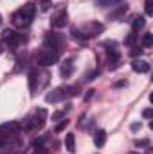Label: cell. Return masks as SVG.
<instances>
[{
  "label": "cell",
  "mask_w": 153,
  "mask_h": 154,
  "mask_svg": "<svg viewBox=\"0 0 153 154\" xmlns=\"http://www.w3.org/2000/svg\"><path fill=\"white\" fill-rule=\"evenodd\" d=\"M105 47H108V48H106V52H108V59H106L108 70L114 72V70H117V68L121 66V54L117 52L114 41H112V43H105Z\"/></svg>",
  "instance_id": "5b68a950"
},
{
  "label": "cell",
  "mask_w": 153,
  "mask_h": 154,
  "mask_svg": "<svg viewBox=\"0 0 153 154\" xmlns=\"http://www.w3.org/2000/svg\"><path fill=\"white\" fill-rule=\"evenodd\" d=\"M58 59H60V48L49 45H43L36 56V63L40 66H52L54 63H58Z\"/></svg>",
  "instance_id": "7a4b0ae2"
},
{
  "label": "cell",
  "mask_w": 153,
  "mask_h": 154,
  "mask_svg": "<svg viewBox=\"0 0 153 154\" xmlns=\"http://www.w3.org/2000/svg\"><path fill=\"white\" fill-rule=\"evenodd\" d=\"M0 25H2V16H0Z\"/></svg>",
  "instance_id": "1f68e13d"
},
{
  "label": "cell",
  "mask_w": 153,
  "mask_h": 154,
  "mask_svg": "<svg viewBox=\"0 0 153 154\" xmlns=\"http://www.w3.org/2000/svg\"><path fill=\"white\" fill-rule=\"evenodd\" d=\"M67 109H69V108H67ZM67 109H63V111H56V113L52 115V120H60V118H63L65 113H67Z\"/></svg>",
  "instance_id": "d4e9b609"
},
{
  "label": "cell",
  "mask_w": 153,
  "mask_h": 154,
  "mask_svg": "<svg viewBox=\"0 0 153 154\" xmlns=\"http://www.w3.org/2000/svg\"><path fill=\"white\" fill-rule=\"evenodd\" d=\"M67 124H69V120H67V118H65L63 122H60V124L56 125V133H61V131H63V129L67 127Z\"/></svg>",
  "instance_id": "44dd1931"
},
{
  "label": "cell",
  "mask_w": 153,
  "mask_h": 154,
  "mask_svg": "<svg viewBox=\"0 0 153 154\" xmlns=\"http://www.w3.org/2000/svg\"><path fill=\"white\" fill-rule=\"evenodd\" d=\"M45 118H47V111H45V109H38L33 116L27 118L25 127H27V129H41V127L45 125Z\"/></svg>",
  "instance_id": "52a82bcc"
},
{
  "label": "cell",
  "mask_w": 153,
  "mask_h": 154,
  "mask_svg": "<svg viewBox=\"0 0 153 154\" xmlns=\"http://www.w3.org/2000/svg\"><path fill=\"white\" fill-rule=\"evenodd\" d=\"M141 43H142V47H146V48H148V47H151V45H153V34H150V32H148V34H144Z\"/></svg>",
  "instance_id": "e0dca14e"
},
{
  "label": "cell",
  "mask_w": 153,
  "mask_h": 154,
  "mask_svg": "<svg viewBox=\"0 0 153 154\" xmlns=\"http://www.w3.org/2000/svg\"><path fill=\"white\" fill-rule=\"evenodd\" d=\"M22 125L18 122H5V124H0V140H9L13 136H16L20 133Z\"/></svg>",
  "instance_id": "8992f818"
},
{
  "label": "cell",
  "mask_w": 153,
  "mask_h": 154,
  "mask_svg": "<svg viewBox=\"0 0 153 154\" xmlns=\"http://www.w3.org/2000/svg\"><path fill=\"white\" fill-rule=\"evenodd\" d=\"M130 54H132L133 57H137V56H141V54H142V48H139V47H133V48L130 50Z\"/></svg>",
  "instance_id": "484cf974"
},
{
  "label": "cell",
  "mask_w": 153,
  "mask_h": 154,
  "mask_svg": "<svg viewBox=\"0 0 153 154\" xmlns=\"http://www.w3.org/2000/svg\"><path fill=\"white\" fill-rule=\"evenodd\" d=\"M72 72H74V59L70 57V59H67V61L61 65L60 74H61V77H69V75H72Z\"/></svg>",
  "instance_id": "7c38bea8"
},
{
  "label": "cell",
  "mask_w": 153,
  "mask_h": 154,
  "mask_svg": "<svg viewBox=\"0 0 153 154\" xmlns=\"http://www.w3.org/2000/svg\"><path fill=\"white\" fill-rule=\"evenodd\" d=\"M65 149L70 154L76 152V136L72 133H67V136H65Z\"/></svg>",
  "instance_id": "4fadbf2b"
},
{
  "label": "cell",
  "mask_w": 153,
  "mask_h": 154,
  "mask_svg": "<svg viewBox=\"0 0 153 154\" xmlns=\"http://www.w3.org/2000/svg\"><path fill=\"white\" fill-rule=\"evenodd\" d=\"M130 154H139V152H130Z\"/></svg>",
  "instance_id": "d6a6232c"
},
{
  "label": "cell",
  "mask_w": 153,
  "mask_h": 154,
  "mask_svg": "<svg viewBox=\"0 0 153 154\" xmlns=\"http://www.w3.org/2000/svg\"><path fill=\"white\" fill-rule=\"evenodd\" d=\"M43 45H49V47H56V48H60V45H61V36L56 34V32H49V34L45 36V43H43Z\"/></svg>",
  "instance_id": "8fae6325"
},
{
  "label": "cell",
  "mask_w": 153,
  "mask_h": 154,
  "mask_svg": "<svg viewBox=\"0 0 153 154\" xmlns=\"http://www.w3.org/2000/svg\"><path fill=\"white\" fill-rule=\"evenodd\" d=\"M2 39L5 41V45H7L9 48H16L18 43H20V39H22V36H20L16 31H13V29H5V31L2 32Z\"/></svg>",
  "instance_id": "ba28073f"
},
{
  "label": "cell",
  "mask_w": 153,
  "mask_h": 154,
  "mask_svg": "<svg viewBox=\"0 0 153 154\" xmlns=\"http://www.w3.org/2000/svg\"><path fill=\"white\" fill-rule=\"evenodd\" d=\"M97 75H99V70H94V72H88L85 79H86V81H94V79H96Z\"/></svg>",
  "instance_id": "603a6c76"
},
{
  "label": "cell",
  "mask_w": 153,
  "mask_h": 154,
  "mask_svg": "<svg viewBox=\"0 0 153 154\" xmlns=\"http://www.w3.org/2000/svg\"><path fill=\"white\" fill-rule=\"evenodd\" d=\"M112 4H114V0H96V5H99V7H106Z\"/></svg>",
  "instance_id": "ffe728a7"
},
{
  "label": "cell",
  "mask_w": 153,
  "mask_h": 154,
  "mask_svg": "<svg viewBox=\"0 0 153 154\" xmlns=\"http://www.w3.org/2000/svg\"><path fill=\"white\" fill-rule=\"evenodd\" d=\"M132 70L139 72V74H146V72H150V63L144 61V59H133L132 61Z\"/></svg>",
  "instance_id": "30bf717a"
},
{
  "label": "cell",
  "mask_w": 153,
  "mask_h": 154,
  "mask_svg": "<svg viewBox=\"0 0 153 154\" xmlns=\"http://www.w3.org/2000/svg\"><path fill=\"white\" fill-rule=\"evenodd\" d=\"M34 14H36V5H34V4H25V5H22L18 11L13 13L11 22H13L15 27L25 29V27H29L31 22L34 20Z\"/></svg>",
  "instance_id": "6da1fadb"
},
{
  "label": "cell",
  "mask_w": 153,
  "mask_h": 154,
  "mask_svg": "<svg viewBox=\"0 0 153 154\" xmlns=\"http://www.w3.org/2000/svg\"><path fill=\"white\" fill-rule=\"evenodd\" d=\"M144 25H146V18H144V16H135V18H133V22H132L133 31H139V29H142Z\"/></svg>",
  "instance_id": "2e32d148"
},
{
  "label": "cell",
  "mask_w": 153,
  "mask_h": 154,
  "mask_svg": "<svg viewBox=\"0 0 153 154\" xmlns=\"http://www.w3.org/2000/svg\"><path fill=\"white\" fill-rule=\"evenodd\" d=\"M36 154H38V152H36ZM40 154H45V152H40Z\"/></svg>",
  "instance_id": "836d02e7"
},
{
  "label": "cell",
  "mask_w": 153,
  "mask_h": 154,
  "mask_svg": "<svg viewBox=\"0 0 153 154\" xmlns=\"http://www.w3.org/2000/svg\"><path fill=\"white\" fill-rule=\"evenodd\" d=\"M77 95V88L76 86H61V88H56V90H52V91H49L47 95H45V100L50 104H54V102H60V100H63V99H67V97H74Z\"/></svg>",
  "instance_id": "277c9868"
},
{
  "label": "cell",
  "mask_w": 153,
  "mask_h": 154,
  "mask_svg": "<svg viewBox=\"0 0 153 154\" xmlns=\"http://www.w3.org/2000/svg\"><path fill=\"white\" fill-rule=\"evenodd\" d=\"M126 11H128L126 4H124V5H119V7H115L114 11L110 13V16H108V18H110V20H117V18H121L122 14H126Z\"/></svg>",
  "instance_id": "9a60e30c"
},
{
  "label": "cell",
  "mask_w": 153,
  "mask_h": 154,
  "mask_svg": "<svg viewBox=\"0 0 153 154\" xmlns=\"http://www.w3.org/2000/svg\"><path fill=\"white\" fill-rule=\"evenodd\" d=\"M135 41H137V34H135V31H132V32L124 38V43H126V45H133Z\"/></svg>",
  "instance_id": "ac0fdd59"
},
{
  "label": "cell",
  "mask_w": 153,
  "mask_h": 154,
  "mask_svg": "<svg viewBox=\"0 0 153 154\" xmlns=\"http://www.w3.org/2000/svg\"><path fill=\"white\" fill-rule=\"evenodd\" d=\"M105 142H106V133H105L103 129L96 131V134H94V143H96V147H103Z\"/></svg>",
  "instance_id": "5bb4252c"
},
{
  "label": "cell",
  "mask_w": 153,
  "mask_h": 154,
  "mask_svg": "<svg viewBox=\"0 0 153 154\" xmlns=\"http://www.w3.org/2000/svg\"><path fill=\"white\" fill-rule=\"evenodd\" d=\"M142 116H144V118H151L153 116V109L151 108H146V109L142 111Z\"/></svg>",
  "instance_id": "4316f807"
},
{
  "label": "cell",
  "mask_w": 153,
  "mask_h": 154,
  "mask_svg": "<svg viewBox=\"0 0 153 154\" xmlns=\"http://www.w3.org/2000/svg\"><path fill=\"white\" fill-rule=\"evenodd\" d=\"M132 129H133V131H137V129H141V124H132Z\"/></svg>",
  "instance_id": "f546056e"
},
{
  "label": "cell",
  "mask_w": 153,
  "mask_h": 154,
  "mask_svg": "<svg viewBox=\"0 0 153 154\" xmlns=\"http://www.w3.org/2000/svg\"><path fill=\"white\" fill-rule=\"evenodd\" d=\"M121 86H126V81H119V82H115V88H121Z\"/></svg>",
  "instance_id": "f1b7e54d"
},
{
  "label": "cell",
  "mask_w": 153,
  "mask_h": 154,
  "mask_svg": "<svg viewBox=\"0 0 153 154\" xmlns=\"http://www.w3.org/2000/svg\"><path fill=\"white\" fill-rule=\"evenodd\" d=\"M4 52V47H2V41H0V54Z\"/></svg>",
  "instance_id": "4dcf8cb0"
},
{
  "label": "cell",
  "mask_w": 153,
  "mask_h": 154,
  "mask_svg": "<svg viewBox=\"0 0 153 154\" xmlns=\"http://www.w3.org/2000/svg\"><path fill=\"white\" fill-rule=\"evenodd\" d=\"M150 140H135V147H148Z\"/></svg>",
  "instance_id": "7402d4cb"
},
{
  "label": "cell",
  "mask_w": 153,
  "mask_h": 154,
  "mask_svg": "<svg viewBox=\"0 0 153 154\" xmlns=\"http://www.w3.org/2000/svg\"><path fill=\"white\" fill-rule=\"evenodd\" d=\"M92 95H94V90H88V91H86V95H85V99L88 100V99H92Z\"/></svg>",
  "instance_id": "83f0119b"
},
{
  "label": "cell",
  "mask_w": 153,
  "mask_h": 154,
  "mask_svg": "<svg viewBox=\"0 0 153 154\" xmlns=\"http://www.w3.org/2000/svg\"><path fill=\"white\" fill-rule=\"evenodd\" d=\"M67 20H69V14H67V11H65V9H61V11H58V13L52 16L50 25H52L54 29H61V27H65V25H67Z\"/></svg>",
  "instance_id": "9c48e42d"
},
{
  "label": "cell",
  "mask_w": 153,
  "mask_h": 154,
  "mask_svg": "<svg viewBox=\"0 0 153 154\" xmlns=\"http://www.w3.org/2000/svg\"><path fill=\"white\" fill-rule=\"evenodd\" d=\"M144 7H146V14H148V16H151V14H153V0H146Z\"/></svg>",
  "instance_id": "d6986e66"
},
{
  "label": "cell",
  "mask_w": 153,
  "mask_h": 154,
  "mask_svg": "<svg viewBox=\"0 0 153 154\" xmlns=\"http://www.w3.org/2000/svg\"><path fill=\"white\" fill-rule=\"evenodd\" d=\"M103 31V25L101 23H96V22H90V23H85L81 29H72V38L79 39V41H85V39L92 38V36H97L99 32Z\"/></svg>",
  "instance_id": "3957f363"
},
{
  "label": "cell",
  "mask_w": 153,
  "mask_h": 154,
  "mask_svg": "<svg viewBox=\"0 0 153 154\" xmlns=\"http://www.w3.org/2000/svg\"><path fill=\"white\" fill-rule=\"evenodd\" d=\"M49 7H50V0H41V2H40V9H41V11H47Z\"/></svg>",
  "instance_id": "cb8c5ba5"
}]
</instances>
